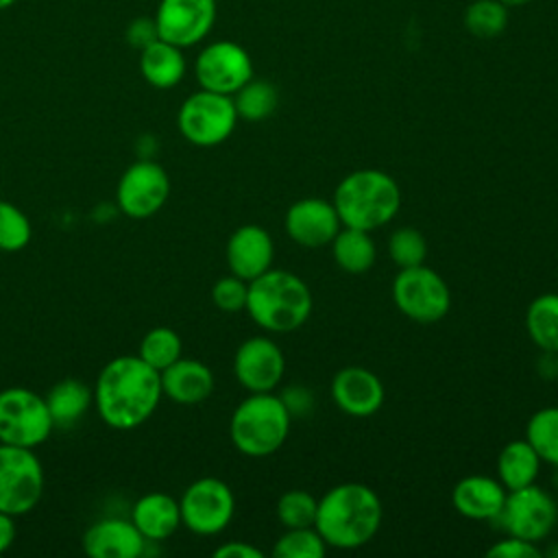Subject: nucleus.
<instances>
[{"label": "nucleus", "instance_id": "nucleus-1", "mask_svg": "<svg viewBox=\"0 0 558 558\" xmlns=\"http://www.w3.org/2000/svg\"><path fill=\"white\" fill-rule=\"evenodd\" d=\"M94 408L111 429H135L153 416L163 390L161 375L140 355L109 360L94 384Z\"/></svg>", "mask_w": 558, "mask_h": 558}, {"label": "nucleus", "instance_id": "nucleus-2", "mask_svg": "<svg viewBox=\"0 0 558 558\" xmlns=\"http://www.w3.org/2000/svg\"><path fill=\"white\" fill-rule=\"evenodd\" d=\"M384 508L377 493L360 482H344L318 499L314 527L336 549H357L375 538Z\"/></svg>", "mask_w": 558, "mask_h": 558}, {"label": "nucleus", "instance_id": "nucleus-3", "mask_svg": "<svg viewBox=\"0 0 558 558\" xmlns=\"http://www.w3.org/2000/svg\"><path fill=\"white\" fill-rule=\"evenodd\" d=\"M312 305V292L299 275L268 268L248 281L244 310L262 329L288 333L299 329L310 318Z\"/></svg>", "mask_w": 558, "mask_h": 558}, {"label": "nucleus", "instance_id": "nucleus-4", "mask_svg": "<svg viewBox=\"0 0 558 558\" xmlns=\"http://www.w3.org/2000/svg\"><path fill=\"white\" fill-rule=\"evenodd\" d=\"M333 207L342 227L375 231L388 225L401 207L397 181L377 168L349 172L333 192Z\"/></svg>", "mask_w": 558, "mask_h": 558}, {"label": "nucleus", "instance_id": "nucleus-5", "mask_svg": "<svg viewBox=\"0 0 558 558\" xmlns=\"http://www.w3.org/2000/svg\"><path fill=\"white\" fill-rule=\"evenodd\" d=\"M290 421L292 414L281 397L272 392H251L233 410L229 436L240 453L248 458H266L286 442Z\"/></svg>", "mask_w": 558, "mask_h": 558}, {"label": "nucleus", "instance_id": "nucleus-6", "mask_svg": "<svg viewBox=\"0 0 558 558\" xmlns=\"http://www.w3.org/2000/svg\"><path fill=\"white\" fill-rule=\"evenodd\" d=\"M46 397L24 386L0 390V442L35 449L52 434Z\"/></svg>", "mask_w": 558, "mask_h": 558}, {"label": "nucleus", "instance_id": "nucleus-7", "mask_svg": "<svg viewBox=\"0 0 558 558\" xmlns=\"http://www.w3.org/2000/svg\"><path fill=\"white\" fill-rule=\"evenodd\" d=\"M238 122V111L231 96L198 89L190 94L177 113L179 133L194 146L211 148L229 140Z\"/></svg>", "mask_w": 558, "mask_h": 558}, {"label": "nucleus", "instance_id": "nucleus-8", "mask_svg": "<svg viewBox=\"0 0 558 558\" xmlns=\"http://www.w3.org/2000/svg\"><path fill=\"white\" fill-rule=\"evenodd\" d=\"M392 301L414 323H438L451 307V292L445 279L425 264L399 268L392 279Z\"/></svg>", "mask_w": 558, "mask_h": 558}, {"label": "nucleus", "instance_id": "nucleus-9", "mask_svg": "<svg viewBox=\"0 0 558 558\" xmlns=\"http://www.w3.org/2000/svg\"><path fill=\"white\" fill-rule=\"evenodd\" d=\"M44 495V466L33 449L0 442V510L31 512Z\"/></svg>", "mask_w": 558, "mask_h": 558}, {"label": "nucleus", "instance_id": "nucleus-10", "mask_svg": "<svg viewBox=\"0 0 558 558\" xmlns=\"http://www.w3.org/2000/svg\"><path fill=\"white\" fill-rule=\"evenodd\" d=\"M181 525L198 536H214L227 530L235 512V497L218 477L194 480L179 499Z\"/></svg>", "mask_w": 558, "mask_h": 558}, {"label": "nucleus", "instance_id": "nucleus-11", "mask_svg": "<svg viewBox=\"0 0 558 558\" xmlns=\"http://www.w3.org/2000/svg\"><path fill=\"white\" fill-rule=\"evenodd\" d=\"M510 536L532 543L543 541L558 521V506L554 497L536 484L508 490L504 508L495 519Z\"/></svg>", "mask_w": 558, "mask_h": 558}, {"label": "nucleus", "instance_id": "nucleus-12", "mask_svg": "<svg viewBox=\"0 0 558 558\" xmlns=\"http://www.w3.org/2000/svg\"><path fill=\"white\" fill-rule=\"evenodd\" d=\"M170 196V177L161 163L153 159L133 161L120 177L116 187L118 209L135 220L155 216Z\"/></svg>", "mask_w": 558, "mask_h": 558}, {"label": "nucleus", "instance_id": "nucleus-13", "mask_svg": "<svg viewBox=\"0 0 558 558\" xmlns=\"http://www.w3.org/2000/svg\"><path fill=\"white\" fill-rule=\"evenodd\" d=\"M194 76L201 89L233 96L244 83L253 78V61L248 52L229 39L207 44L196 61Z\"/></svg>", "mask_w": 558, "mask_h": 558}, {"label": "nucleus", "instance_id": "nucleus-14", "mask_svg": "<svg viewBox=\"0 0 558 558\" xmlns=\"http://www.w3.org/2000/svg\"><path fill=\"white\" fill-rule=\"evenodd\" d=\"M216 22V0H161L155 11L159 39L179 48L203 41Z\"/></svg>", "mask_w": 558, "mask_h": 558}, {"label": "nucleus", "instance_id": "nucleus-15", "mask_svg": "<svg viewBox=\"0 0 558 558\" xmlns=\"http://www.w3.org/2000/svg\"><path fill=\"white\" fill-rule=\"evenodd\" d=\"M286 373V357L268 336L246 338L233 355V375L248 392H272Z\"/></svg>", "mask_w": 558, "mask_h": 558}, {"label": "nucleus", "instance_id": "nucleus-16", "mask_svg": "<svg viewBox=\"0 0 558 558\" xmlns=\"http://www.w3.org/2000/svg\"><path fill=\"white\" fill-rule=\"evenodd\" d=\"M283 227L288 238L299 246L320 248L331 244L342 222L331 201L301 198L288 207Z\"/></svg>", "mask_w": 558, "mask_h": 558}, {"label": "nucleus", "instance_id": "nucleus-17", "mask_svg": "<svg viewBox=\"0 0 558 558\" xmlns=\"http://www.w3.org/2000/svg\"><path fill=\"white\" fill-rule=\"evenodd\" d=\"M225 257L231 275L251 281L272 268L275 244L264 227L242 225L229 235Z\"/></svg>", "mask_w": 558, "mask_h": 558}, {"label": "nucleus", "instance_id": "nucleus-18", "mask_svg": "<svg viewBox=\"0 0 558 558\" xmlns=\"http://www.w3.org/2000/svg\"><path fill=\"white\" fill-rule=\"evenodd\" d=\"M381 379L364 366H344L331 379V399L349 416H371L384 403Z\"/></svg>", "mask_w": 558, "mask_h": 558}, {"label": "nucleus", "instance_id": "nucleus-19", "mask_svg": "<svg viewBox=\"0 0 558 558\" xmlns=\"http://www.w3.org/2000/svg\"><path fill=\"white\" fill-rule=\"evenodd\" d=\"M146 543L133 521L120 517L98 519L83 534V549L92 558H137Z\"/></svg>", "mask_w": 558, "mask_h": 558}, {"label": "nucleus", "instance_id": "nucleus-20", "mask_svg": "<svg viewBox=\"0 0 558 558\" xmlns=\"http://www.w3.org/2000/svg\"><path fill=\"white\" fill-rule=\"evenodd\" d=\"M508 490L488 475H466L451 490V504L458 514L473 521H495L504 508Z\"/></svg>", "mask_w": 558, "mask_h": 558}, {"label": "nucleus", "instance_id": "nucleus-21", "mask_svg": "<svg viewBox=\"0 0 558 558\" xmlns=\"http://www.w3.org/2000/svg\"><path fill=\"white\" fill-rule=\"evenodd\" d=\"M159 375L163 395L179 405H198L214 392V373L201 360L179 357Z\"/></svg>", "mask_w": 558, "mask_h": 558}, {"label": "nucleus", "instance_id": "nucleus-22", "mask_svg": "<svg viewBox=\"0 0 558 558\" xmlns=\"http://www.w3.org/2000/svg\"><path fill=\"white\" fill-rule=\"evenodd\" d=\"M131 521L148 543L170 538L181 527L179 499L168 493H146L131 508Z\"/></svg>", "mask_w": 558, "mask_h": 558}, {"label": "nucleus", "instance_id": "nucleus-23", "mask_svg": "<svg viewBox=\"0 0 558 558\" xmlns=\"http://www.w3.org/2000/svg\"><path fill=\"white\" fill-rule=\"evenodd\" d=\"M140 72L150 87L170 89L185 76L183 48L163 39L150 41L140 50Z\"/></svg>", "mask_w": 558, "mask_h": 558}, {"label": "nucleus", "instance_id": "nucleus-24", "mask_svg": "<svg viewBox=\"0 0 558 558\" xmlns=\"http://www.w3.org/2000/svg\"><path fill=\"white\" fill-rule=\"evenodd\" d=\"M46 405L54 427H72L94 405V390L76 377H65L48 390Z\"/></svg>", "mask_w": 558, "mask_h": 558}, {"label": "nucleus", "instance_id": "nucleus-25", "mask_svg": "<svg viewBox=\"0 0 558 558\" xmlns=\"http://www.w3.org/2000/svg\"><path fill=\"white\" fill-rule=\"evenodd\" d=\"M541 458L525 440H510L497 456V477L506 490H517L536 482L541 471Z\"/></svg>", "mask_w": 558, "mask_h": 558}, {"label": "nucleus", "instance_id": "nucleus-26", "mask_svg": "<svg viewBox=\"0 0 558 558\" xmlns=\"http://www.w3.org/2000/svg\"><path fill=\"white\" fill-rule=\"evenodd\" d=\"M329 246L338 268L351 275H362L371 270L377 257V248L371 238V231H362V229L340 227V231L336 233Z\"/></svg>", "mask_w": 558, "mask_h": 558}, {"label": "nucleus", "instance_id": "nucleus-27", "mask_svg": "<svg viewBox=\"0 0 558 558\" xmlns=\"http://www.w3.org/2000/svg\"><path fill=\"white\" fill-rule=\"evenodd\" d=\"M525 331L545 353H558V294H538L525 312Z\"/></svg>", "mask_w": 558, "mask_h": 558}, {"label": "nucleus", "instance_id": "nucleus-28", "mask_svg": "<svg viewBox=\"0 0 558 558\" xmlns=\"http://www.w3.org/2000/svg\"><path fill=\"white\" fill-rule=\"evenodd\" d=\"M231 98H233L238 118L248 120V122L266 120L268 116L275 113V109L279 105L277 87L262 78H251Z\"/></svg>", "mask_w": 558, "mask_h": 558}, {"label": "nucleus", "instance_id": "nucleus-29", "mask_svg": "<svg viewBox=\"0 0 558 558\" xmlns=\"http://www.w3.org/2000/svg\"><path fill=\"white\" fill-rule=\"evenodd\" d=\"M525 440L543 462L558 466V408H541L525 425Z\"/></svg>", "mask_w": 558, "mask_h": 558}, {"label": "nucleus", "instance_id": "nucleus-30", "mask_svg": "<svg viewBox=\"0 0 558 558\" xmlns=\"http://www.w3.org/2000/svg\"><path fill=\"white\" fill-rule=\"evenodd\" d=\"M181 351H183V342L174 329L153 327L140 340L137 355L148 366H153L155 371L161 373L166 366H170L172 362H177L181 357Z\"/></svg>", "mask_w": 558, "mask_h": 558}, {"label": "nucleus", "instance_id": "nucleus-31", "mask_svg": "<svg viewBox=\"0 0 558 558\" xmlns=\"http://www.w3.org/2000/svg\"><path fill=\"white\" fill-rule=\"evenodd\" d=\"M464 26L477 39H493L508 26V7L499 0H473L464 11Z\"/></svg>", "mask_w": 558, "mask_h": 558}, {"label": "nucleus", "instance_id": "nucleus-32", "mask_svg": "<svg viewBox=\"0 0 558 558\" xmlns=\"http://www.w3.org/2000/svg\"><path fill=\"white\" fill-rule=\"evenodd\" d=\"M325 551L327 543L316 527H290L272 547V556L277 558H323Z\"/></svg>", "mask_w": 558, "mask_h": 558}, {"label": "nucleus", "instance_id": "nucleus-33", "mask_svg": "<svg viewBox=\"0 0 558 558\" xmlns=\"http://www.w3.org/2000/svg\"><path fill=\"white\" fill-rule=\"evenodd\" d=\"M316 512H318V499L301 488L286 490L277 501V519L286 530L314 527Z\"/></svg>", "mask_w": 558, "mask_h": 558}, {"label": "nucleus", "instance_id": "nucleus-34", "mask_svg": "<svg viewBox=\"0 0 558 558\" xmlns=\"http://www.w3.org/2000/svg\"><path fill=\"white\" fill-rule=\"evenodd\" d=\"M33 238L28 216L13 203L0 201V251L17 253Z\"/></svg>", "mask_w": 558, "mask_h": 558}, {"label": "nucleus", "instance_id": "nucleus-35", "mask_svg": "<svg viewBox=\"0 0 558 558\" xmlns=\"http://www.w3.org/2000/svg\"><path fill=\"white\" fill-rule=\"evenodd\" d=\"M388 255L399 268L421 266L427 257V240L414 227H399L388 238Z\"/></svg>", "mask_w": 558, "mask_h": 558}, {"label": "nucleus", "instance_id": "nucleus-36", "mask_svg": "<svg viewBox=\"0 0 558 558\" xmlns=\"http://www.w3.org/2000/svg\"><path fill=\"white\" fill-rule=\"evenodd\" d=\"M246 294H248V281L235 277V275H225L211 286V301L220 312L235 314L246 307Z\"/></svg>", "mask_w": 558, "mask_h": 558}, {"label": "nucleus", "instance_id": "nucleus-37", "mask_svg": "<svg viewBox=\"0 0 558 558\" xmlns=\"http://www.w3.org/2000/svg\"><path fill=\"white\" fill-rule=\"evenodd\" d=\"M488 558H541V549L536 543L519 538V536H506L488 547Z\"/></svg>", "mask_w": 558, "mask_h": 558}, {"label": "nucleus", "instance_id": "nucleus-38", "mask_svg": "<svg viewBox=\"0 0 558 558\" xmlns=\"http://www.w3.org/2000/svg\"><path fill=\"white\" fill-rule=\"evenodd\" d=\"M159 39L157 35V26H155V17H137L129 24L126 28V41L135 48L142 50L146 48L150 41Z\"/></svg>", "mask_w": 558, "mask_h": 558}, {"label": "nucleus", "instance_id": "nucleus-39", "mask_svg": "<svg viewBox=\"0 0 558 558\" xmlns=\"http://www.w3.org/2000/svg\"><path fill=\"white\" fill-rule=\"evenodd\" d=\"M216 558H264V551L246 541H229L214 549Z\"/></svg>", "mask_w": 558, "mask_h": 558}, {"label": "nucleus", "instance_id": "nucleus-40", "mask_svg": "<svg viewBox=\"0 0 558 558\" xmlns=\"http://www.w3.org/2000/svg\"><path fill=\"white\" fill-rule=\"evenodd\" d=\"M281 401L286 403L290 414H301V412H310L312 408V395L303 388H290L283 392Z\"/></svg>", "mask_w": 558, "mask_h": 558}, {"label": "nucleus", "instance_id": "nucleus-41", "mask_svg": "<svg viewBox=\"0 0 558 558\" xmlns=\"http://www.w3.org/2000/svg\"><path fill=\"white\" fill-rule=\"evenodd\" d=\"M15 536H17L15 517L0 510V556L11 549V545L15 543Z\"/></svg>", "mask_w": 558, "mask_h": 558}, {"label": "nucleus", "instance_id": "nucleus-42", "mask_svg": "<svg viewBox=\"0 0 558 558\" xmlns=\"http://www.w3.org/2000/svg\"><path fill=\"white\" fill-rule=\"evenodd\" d=\"M499 2H504L508 9H512V7H521V4H527V2H532V0H499Z\"/></svg>", "mask_w": 558, "mask_h": 558}, {"label": "nucleus", "instance_id": "nucleus-43", "mask_svg": "<svg viewBox=\"0 0 558 558\" xmlns=\"http://www.w3.org/2000/svg\"><path fill=\"white\" fill-rule=\"evenodd\" d=\"M15 0H0V11H4V9H9L11 4H13Z\"/></svg>", "mask_w": 558, "mask_h": 558}]
</instances>
